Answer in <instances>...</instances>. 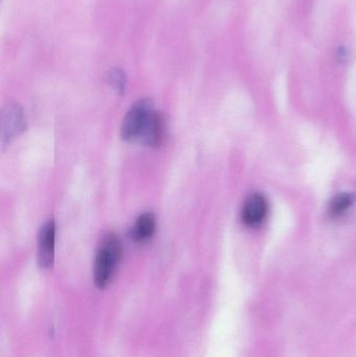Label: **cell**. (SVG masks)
<instances>
[{"label": "cell", "instance_id": "6da1fadb", "mask_svg": "<svg viewBox=\"0 0 356 357\" xmlns=\"http://www.w3.org/2000/svg\"><path fill=\"white\" fill-rule=\"evenodd\" d=\"M123 255L118 236L108 234L102 238L94 262V284L104 289L110 284Z\"/></svg>", "mask_w": 356, "mask_h": 357}, {"label": "cell", "instance_id": "7a4b0ae2", "mask_svg": "<svg viewBox=\"0 0 356 357\" xmlns=\"http://www.w3.org/2000/svg\"><path fill=\"white\" fill-rule=\"evenodd\" d=\"M154 102L142 98L131 107L123 119L121 136L125 142L141 144L156 116Z\"/></svg>", "mask_w": 356, "mask_h": 357}, {"label": "cell", "instance_id": "3957f363", "mask_svg": "<svg viewBox=\"0 0 356 357\" xmlns=\"http://www.w3.org/2000/svg\"><path fill=\"white\" fill-rule=\"evenodd\" d=\"M26 130V121L21 107L17 104H8L4 107L0 119V142L2 148L10 144Z\"/></svg>", "mask_w": 356, "mask_h": 357}, {"label": "cell", "instance_id": "277c9868", "mask_svg": "<svg viewBox=\"0 0 356 357\" xmlns=\"http://www.w3.org/2000/svg\"><path fill=\"white\" fill-rule=\"evenodd\" d=\"M269 213V203L261 193H252L247 197L242 209V220L246 226H261Z\"/></svg>", "mask_w": 356, "mask_h": 357}, {"label": "cell", "instance_id": "5b68a950", "mask_svg": "<svg viewBox=\"0 0 356 357\" xmlns=\"http://www.w3.org/2000/svg\"><path fill=\"white\" fill-rule=\"evenodd\" d=\"M54 236L56 225L54 220H50L41 227L38 235V264L41 268H50L54 266Z\"/></svg>", "mask_w": 356, "mask_h": 357}, {"label": "cell", "instance_id": "8992f818", "mask_svg": "<svg viewBox=\"0 0 356 357\" xmlns=\"http://www.w3.org/2000/svg\"><path fill=\"white\" fill-rule=\"evenodd\" d=\"M156 231V218L150 212L141 214L135 225L129 230V237L135 243H146L154 236Z\"/></svg>", "mask_w": 356, "mask_h": 357}, {"label": "cell", "instance_id": "52a82bcc", "mask_svg": "<svg viewBox=\"0 0 356 357\" xmlns=\"http://www.w3.org/2000/svg\"><path fill=\"white\" fill-rule=\"evenodd\" d=\"M355 202V195H353V193H340V195H336L330 202L328 212H330L332 218H341L353 207Z\"/></svg>", "mask_w": 356, "mask_h": 357}, {"label": "cell", "instance_id": "ba28073f", "mask_svg": "<svg viewBox=\"0 0 356 357\" xmlns=\"http://www.w3.org/2000/svg\"><path fill=\"white\" fill-rule=\"evenodd\" d=\"M109 84L114 91L118 94L125 93V86H127V77L121 69L114 68L109 73Z\"/></svg>", "mask_w": 356, "mask_h": 357}]
</instances>
